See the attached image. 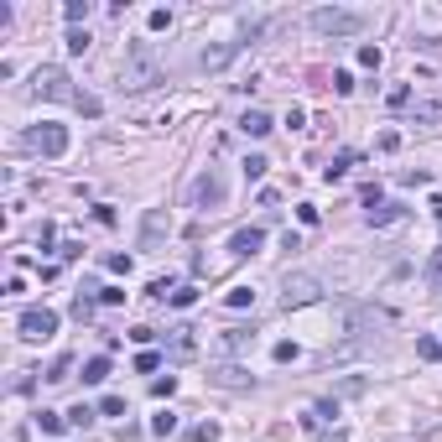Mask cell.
<instances>
[{
  "instance_id": "32",
  "label": "cell",
  "mask_w": 442,
  "mask_h": 442,
  "mask_svg": "<svg viewBox=\"0 0 442 442\" xmlns=\"http://www.w3.org/2000/svg\"><path fill=\"white\" fill-rule=\"evenodd\" d=\"M193 302H198V291H193V286H177L172 291V307H193Z\"/></svg>"
},
{
  "instance_id": "7",
  "label": "cell",
  "mask_w": 442,
  "mask_h": 442,
  "mask_svg": "<svg viewBox=\"0 0 442 442\" xmlns=\"http://www.w3.org/2000/svg\"><path fill=\"white\" fill-rule=\"evenodd\" d=\"M52 333H58V313H52V307H26V313H21V338L47 344Z\"/></svg>"
},
{
  "instance_id": "38",
  "label": "cell",
  "mask_w": 442,
  "mask_h": 442,
  "mask_svg": "<svg viewBox=\"0 0 442 442\" xmlns=\"http://www.w3.org/2000/svg\"><path fill=\"white\" fill-rule=\"evenodd\" d=\"M375 146H380V151H396L401 136H396V130H380V140H375Z\"/></svg>"
},
{
  "instance_id": "39",
  "label": "cell",
  "mask_w": 442,
  "mask_h": 442,
  "mask_svg": "<svg viewBox=\"0 0 442 442\" xmlns=\"http://www.w3.org/2000/svg\"><path fill=\"white\" fill-rule=\"evenodd\" d=\"M172 390H177L172 375H167V380H151V396H172Z\"/></svg>"
},
{
  "instance_id": "8",
  "label": "cell",
  "mask_w": 442,
  "mask_h": 442,
  "mask_svg": "<svg viewBox=\"0 0 442 442\" xmlns=\"http://www.w3.org/2000/svg\"><path fill=\"white\" fill-rule=\"evenodd\" d=\"M234 52H240V42H219V47H203L198 68H203V73H219L224 63H234Z\"/></svg>"
},
{
  "instance_id": "11",
  "label": "cell",
  "mask_w": 442,
  "mask_h": 442,
  "mask_svg": "<svg viewBox=\"0 0 442 442\" xmlns=\"http://www.w3.org/2000/svg\"><path fill=\"white\" fill-rule=\"evenodd\" d=\"M260 244H266V229H240L229 240V250H234V255H255Z\"/></svg>"
},
{
  "instance_id": "4",
  "label": "cell",
  "mask_w": 442,
  "mask_h": 442,
  "mask_svg": "<svg viewBox=\"0 0 442 442\" xmlns=\"http://www.w3.org/2000/svg\"><path fill=\"white\" fill-rule=\"evenodd\" d=\"M317 297H323V281L313 276V271H297V276H286L281 281V307H307V302H317Z\"/></svg>"
},
{
  "instance_id": "26",
  "label": "cell",
  "mask_w": 442,
  "mask_h": 442,
  "mask_svg": "<svg viewBox=\"0 0 442 442\" xmlns=\"http://www.w3.org/2000/svg\"><path fill=\"white\" fill-rule=\"evenodd\" d=\"M105 266L115 271V276H130V271H136V260H130V255H120V250H115V255H105Z\"/></svg>"
},
{
  "instance_id": "15",
  "label": "cell",
  "mask_w": 442,
  "mask_h": 442,
  "mask_svg": "<svg viewBox=\"0 0 442 442\" xmlns=\"http://www.w3.org/2000/svg\"><path fill=\"white\" fill-rule=\"evenodd\" d=\"M421 276H427V286H432V291H442V250H432V255H427Z\"/></svg>"
},
{
  "instance_id": "36",
  "label": "cell",
  "mask_w": 442,
  "mask_h": 442,
  "mask_svg": "<svg viewBox=\"0 0 442 442\" xmlns=\"http://www.w3.org/2000/svg\"><path fill=\"white\" fill-rule=\"evenodd\" d=\"M156 364H162V359H156V354H151V349H146V354H136V370H140V375H151V370H156Z\"/></svg>"
},
{
  "instance_id": "14",
  "label": "cell",
  "mask_w": 442,
  "mask_h": 442,
  "mask_svg": "<svg viewBox=\"0 0 442 442\" xmlns=\"http://www.w3.org/2000/svg\"><path fill=\"white\" fill-rule=\"evenodd\" d=\"M213 380H219V385H229V390H244V385H250V375H244V370H234V364H224V370H213Z\"/></svg>"
},
{
  "instance_id": "41",
  "label": "cell",
  "mask_w": 442,
  "mask_h": 442,
  "mask_svg": "<svg viewBox=\"0 0 442 442\" xmlns=\"http://www.w3.org/2000/svg\"><path fill=\"white\" fill-rule=\"evenodd\" d=\"M172 26V11H151V32H167Z\"/></svg>"
},
{
  "instance_id": "21",
  "label": "cell",
  "mask_w": 442,
  "mask_h": 442,
  "mask_svg": "<svg viewBox=\"0 0 442 442\" xmlns=\"http://www.w3.org/2000/svg\"><path fill=\"white\" fill-rule=\"evenodd\" d=\"M68 375H73V359H68V354H58V359H52V370H47V380H52V385H63Z\"/></svg>"
},
{
  "instance_id": "30",
  "label": "cell",
  "mask_w": 442,
  "mask_h": 442,
  "mask_svg": "<svg viewBox=\"0 0 442 442\" xmlns=\"http://www.w3.org/2000/svg\"><path fill=\"white\" fill-rule=\"evenodd\" d=\"M73 105H78V109H83V115H89V120L99 115V109H105V105H99V99H94V94H83V89H78V99H73Z\"/></svg>"
},
{
  "instance_id": "3",
  "label": "cell",
  "mask_w": 442,
  "mask_h": 442,
  "mask_svg": "<svg viewBox=\"0 0 442 442\" xmlns=\"http://www.w3.org/2000/svg\"><path fill=\"white\" fill-rule=\"evenodd\" d=\"M21 146L26 151H36V156H68V125H36V130H26L21 136Z\"/></svg>"
},
{
  "instance_id": "5",
  "label": "cell",
  "mask_w": 442,
  "mask_h": 442,
  "mask_svg": "<svg viewBox=\"0 0 442 442\" xmlns=\"http://www.w3.org/2000/svg\"><path fill=\"white\" fill-rule=\"evenodd\" d=\"M187 198H193V209L219 213V209H224V177L213 172V167H203V172L193 177V193H187Z\"/></svg>"
},
{
  "instance_id": "28",
  "label": "cell",
  "mask_w": 442,
  "mask_h": 442,
  "mask_svg": "<svg viewBox=\"0 0 442 442\" xmlns=\"http://www.w3.org/2000/svg\"><path fill=\"white\" fill-rule=\"evenodd\" d=\"M151 432H156V437H172V432H177V417H172V411H162V417L151 421Z\"/></svg>"
},
{
  "instance_id": "25",
  "label": "cell",
  "mask_w": 442,
  "mask_h": 442,
  "mask_svg": "<svg viewBox=\"0 0 442 442\" xmlns=\"http://www.w3.org/2000/svg\"><path fill=\"white\" fill-rule=\"evenodd\" d=\"M187 437H193V442H219V421H198Z\"/></svg>"
},
{
  "instance_id": "24",
  "label": "cell",
  "mask_w": 442,
  "mask_h": 442,
  "mask_svg": "<svg viewBox=\"0 0 442 442\" xmlns=\"http://www.w3.org/2000/svg\"><path fill=\"white\" fill-rule=\"evenodd\" d=\"M36 427H42V432H63L68 417H58V411H36Z\"/></svg>"
},
{
  "instance_id": "42",
  "label": "cell",
  "mask_w": 442,
  "mask_h": 442,
  "mask_svg": "<svg viewBox=\"0 0 442 442\" xmlns=\"http://www.w3.org/2000/svg\"><path fill=\"white\" fill-rule=\"evenodd\" d=\"M323 442H349V437H344V432H333V437H323Z\"/></svg>"
},
{
  "instance_id": "27",
  "label": "cell",
  "mask_w": 442,
  "mask_h": 442,
  "mask_svg": "<svg viewBox=\"0 0 442 442\" xmlns=\"http://www.w3.org/2000/svg\"><path fill=\"white\" fill-rule=\"evenodd\" d=\"M380 58H385V52H380L375 42H364V47H359V68H380Z\"/></svg>"
},
{
  "instance_id": "6",
  "label": "cell",
  "mask_w": 442,
  "mask_h": 442,
  "mask_svg": "<svg viewBox=\"0 0 442 442\" xmlns=\"http://www.w3.org/2000/svg\"><path fill=\"white\" fill-rule=\"evenodd\" d=\"M32 94H36V99H68V105L78 99V89L68 83V73H63V68H36L32 73Z\"/></svg>"
},
{
  "instance_id": "2",
  "label": "cell",
  "mask_w": 442,
  "mask_h": 442,
  "mask_svg": "<svg viewBox=\"0 0 442 442\" xmlns=\"http://www.w3.org/2000/svg\"><path fill=\"white\" fill-rule=\"evenodd\" d=\"M307 26H313L317 36H359L364 26H370V16L349 11V6H317V11L307 16Z\"/></svg>"
},
{
  "instance_id": "31",
  "label": "cell",
  "mask_w": 442,
  "mask_h": 442,
  "mask_svg": "<svg viewBox=\"0 0 442 442\" xmlns=\"http://www.w3.org/2000/svg\"><path fill=\"white\" fill-rule=\"evenodd\" d=\"M99 302H105V307H120V302H125V286H99Z\"/></svg>"
},
{
  "instance_id": "1",
  "label": "cell",
  "mask_w": 442,
  "mask_h": 442,
  "mask_svg": "<svg viewBox=\"0 0 442 442\" xmlns=\"http://www.w3.org/2000/svg\"><path fill=\"white\" fill-rule=\"evenodd\" d=\"M120 83H125L130 94H146L162 83V63H156L151 42H130L125 47V63H120Z\"/></svg>"
},
{
  "instance_id": "16",
  "label": "cell",
  "mask_w": 442,
  "mask_h": 442,
  "mask_svg": "<svg viewBox=\"0 0 442 442\" xmlns=\"http://www.w3.org/2000/svg\"><path fill=\"white\" fill-rule=\"evenodd\" d=\"M250 338H255V333H244V328H224V338H219V344H224V354H240L244 344H250Z\"/></svg>"
},
{
  "instance_id": "33",
  "label": "cell",
  "mask_w": 442,
  "mask_h": 442,
  "mask_svg": "<svg viewBox=\"0 0 442 442\" xmlns=\"http://www.w3.org/2000/svg\"><path fill=\"white\" fill-rule=\"evenodd\" d=\"M99 411H105V417H125V401H120V396H105V401H99Z\"/></svg>"
},
{
  "instance_id": "19",
  "label": "cell",
  "mask_w": 442,
  "mask_h": 442,
  "mask_svg": "<svg viewBox=\"0 0 442 442\" xmlns=\"http://www.w3.org/2000/svg\"><path fill=\"white\" fill-rule=\"evenodd\" d=\"M89 0H68V6H63V16H68V26H78V21H89Z\"/></svg>"
},
{
  "instance_id": "22",
  "label": "cell",
  "mask_w": 442,
  "mask_h": 442,
  "mask_svg": "<svg viewBox=\"0 0 442 442\" xmlns=\"http://www.w3.org/2000/svg\"><path fill=\"white\" fill-rule=\"evenodd\" d=\"M224 302H229V307H250V302H255V291H250V286H229V291H224Z\"/></svg>"
},
{
  "instance_id": "37",
  "label": "cell",
  "mask_w": 442,
  "mask_h": 442,
  "mask_svg": "<svg viewBox=\"0 0 442 442\" xmlns=\"http://www.w3.org/2000/svg\"><path fill=\"white\" fill-rule=\"evenodd\" d=\"M297 354H302V349H297V344H276V364H291V359H297Z\"/></svg>"
},
{
  "instance_id": "34",
  "label": "cell",
  "mask_w": 442,
  "mask_h": 442,
  "mask_svg": "<svg viewBox=\"0 0 442 442\" xmlns=\"http://www.w3.org/2000/svg\"><path fill=\"white\" fill-rule=\"evenodd\" d=\"M333 94H354V73L338 68V73H333Z\"/></svg>"
},
{
  "instance_id": "17",
  "label": "cell",
  "mask_w": 442,
  "mask_h": 442,
  "mask_svg": "<svg viewBox=\"0 0 442 442\" xmlns=\"http://www.w3.org/2000/svg\"><path fill=\"white\" fill-rule=\"evenodd\" d=\"M63 42H68V52H73V58H83V52H89V42H94V36L83 32V26H68V36H63Z\"/></svg>"
},
{
  "instance_id": "23",
  "label": "cell",
  "mask_w": 442,
  "mask_h": 442,
  "mask_svg": "<svg viewBox=\"0 0 442 442\" xmlns=\"http://www.w3.org/2000/svg\"><path fill=\"white\" fill-rule=\"evenodd\" d=\"M266 167H271V162H266L260 151H255V156H244V177H250V182H260V177H266Z\"/></svg>"
},
{
  "instance_id": "12",
  "label": "cell",
  "mask_w": 442,
  "mask_h": 442,
  "mask_svg": "<svg viewBox=\"0 0 442 442\" xmlns=\"http://www.w3.org/2000/svg\"><path fill=\"white\" fill-rule=\"evenodd\" d=\"M105 380H109V359H105V354L83 359V385H105Z\"/></svg>"
},
{
  "instance_id": "9",
  "label": "cell",
  "mask_w": 442,
  "mask_h": 442,
  "mask_svg": "<svg viewBox=\"0 0 442 442\" xmlns=\"http://www.w3.org/2000/svg\"><path fill=\"white\" fill-rule=\"evenodd\" d=\"M167 354H172V359H193V354H198V338H193V328H172V344H167Z\"/></svg>"
},
{
  "instance_id": "20",
  "label": "cell",
  "mask_w": 442,
  "mask_h": 442,
  "mask_svg": "<svg viewBox=\"0 0 442 442\" xmlns=\"http://www.w3.org/2000/svg\"><path fill=\"white\" fill-rule=\"evenodd\" d=\"M417 359H442V338H417Z\"/></svg>"
},
{
  "instance_id": "10",
  "label": "cell",
  "mask_w": 442,
  "mask_h": 442,
  "mask_svg": "<svg viewBox=\"0 0 442 442\" xmlns=\"http://www.w3.org/2000/svg\"><path fill=\"white\" fill-rule=\"evenodd\" d=\"M240 130L260 140V136H271L276 125H271V115H266V109H244V115H240Z\"/></svg>"
},
{
  "instance_id": "18",
  "label": "cell",
  "mask_w": 442,
  "mask_h": 442,
  "mask_svg": "<svg viewBox=\"0 0 442 442\" xmlns=\"http://www.w3.org/2000/svg\"><path fill=\"white\" fill-rule=\"evenodd\" d=\"M349 167H354V151H338L333 162H328V172H323V177H328V182H338V177L349 172Z\"/></svg>"
},
{
  "instance_id": "13",
  "label": "cell",
  "mask_w": 442,
  "mask_h": 442,
  "mask_svg": "<svg viewBox=\"0 0 442 442\" xmlns=\"http://www.w3.org/2000/svg\"><path fill=\"white\" fill-rule=\"evenodd\" d=\"M401 219H406V209H401V203H380V209L370 213L375 229H385V224H401Z\"/></svg>"
},
{
  "instance_id": "35",
  "label": "cell",
  "mask_w": 442,
  "mask_h": 442,
  "mask_svg": "<svg viewBox=\"0 0 442 442\" xmlns=\"http://www.w3.org/2000/svg\"><path fill=\"white\" fill-rule=\"evenodd\" d=\"M411 105V89H406V83H401V89H390V109H406Z\"/></svg>"
},
{
  "instance_id": "29",
  "label": "cell",
  "mask_w": 442,
  "mask_h": 442,
  "mask_svg": "<svg viewBox=\"0 0 442 442\" xmlns=\"http://www.w3.org/2000/svg\"><path fill=\"white\" fill-rule=\"evenodd\" d=\"M68 427H94V406H73L68 411Z\"/></svg>"
},
{
  "instance_id": "40",
  "label": "cell",
  "mask_w": 442,
  "mask_h": 442,
  "mask_svg": "<svg viewBox=\"0 0 442 442\" xmlns=\"http://www.w3.org/2000/svg\"><path fill=\"white\" fill-rule=\"evenodd\" d=\"M286 125H291V130H302V125H307V109L291 105V109H286Z\"/></svg>"
}]
</instances>
